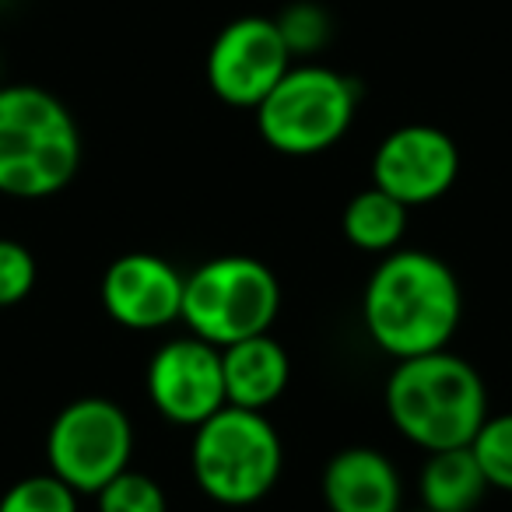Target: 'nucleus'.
Wrapping results in <instances>:
<instances>
[{"label": "nucleus", "instance_id": "aec40b11", "mask_svg": "<svg viewBox=\"0 0 512 512\" xmlns=\"http://www.w3.org/2000/svg\"><path fill=\"white\" fill-rule=\"evenodd\" d=\"M36 288V256L15 239H0V309L18 306Z\"/></svg>", "mask_w": 512, "mask_h": 512}, {"label": "nucleus", "instance_id": "39448f33", "mask_svg": "<svg viewBox=\"0 0 512 512\" xmlns=\"http://www.w3.org/2000/svg\"><path fill=\"white\" fill-rule=\"evenodd\" d=\"M281 285L256 256H214L183 281V316L193 337L228 348L246 337L267 334L278 320Z\"/></svg>", "mask_w": 512, "mask_h": 512}, {"label": "nucleus", "instance_id": "412c9836", "mask_svg": "<svg viewBox=\"0 0 512 512\" xmlns=\"http://www.w3.org/2000/svg\"><path fill=\"white\" fill-rule=\"evenodd\" d=\"M421 512H428V509H421Z\"/></svg>", "mask_w": 512, "mask_h": 512}, {"label": "nucleus", "instance_id": "4468645a", "mask_svg": "<svg viewBox=\"0 0 512 512\" xmlns=\"http://www.w3.org/2000/svg\"><path fill=\"white\" fill-rule=\"evenodd\" d=\"M418 495L428 512H474L488 495V481L470 446L428 453L418 474Z\"/></svg>", "mask_w": 512, "mask_h": 512}, {"label": "nucleus", "instance_id": "6ab92c4d", "mask_svg": "<svg viewBox=\"0 0 512 512\" xmlns=\"http://www.w3.org/2000/svg\"><path fill=\"white\" fill-rule=\"evenodd\" d=\"M278 32L285 39L288 53L292 57H309V53H320L330 39V18L320 4H309V0H299V4H288L278 18Z\"/></svg>", "mask_w": 512, "mask_h": 512}, {"label": "nucleus", "instance_id": "20e7f679", "mask_svg": "<svg viewBox=\"0 0 512 512\" xmlns=\"http://www.w3.org/2000/svg\"><path fill=\"white\" fill-rule=\"evenodd\" d=\"M190 467L193 481L211 502L242 509L278 484L285 449L264 411L225 404L193 432Z\"/></svg>", "mask_w": 512, "mask_h": 512}, {"label": "nucleus", "instance_id": "7ed1b4c3", "mask_svg": "<svg viewBox=\"0 0 512 512\" xmlns=\"http://www.w3.org/2000/svg\"><path fill=\"white\" fill-rule=\"evenodd\" d=\"M81 169V130L71 109L39 85H0V193L43 200Z\"/></svg>", "mask_w": 512, "mask_h": 512}, {"label": "nucleus", "instance_id": "9b49d317", "mask_svg": "<svg viewBox=\"0 0 512 512\" xmlns=\"http://www.w3.org/2000/svg\"><path fill=\"white\" fill-rule=\"evenodd\" d=\"M183 274L155 253H127L102 274V309L127 330H162L183 316Z\"/></svg>", "mask_w": 512, "mask_h": 512}, {"label": "nucleus", "instance_id": "9d476101", "mask_svg": "<svg viewBox=\"0 0 512 512\" xmlns=\"http://www.w3.org/2000/svg\"><path fill=\"white\" fill-rule=\"evenodd\" d=\"M148 397L172 425H204L228 404L221 348L193 334L162 344L148 362Z\"/></svg>", "mask_w": 512, "mask_h": 512}, {"label": "nucleus", "instance_id": "f257e3e1", "mask_svg": "<svg viewBox=\"0 0 512 512\" xmlns=\"http://www.w3.org/2000/svg\"><path fill=\"white\" fill-rule=\"evenodd\" d=\"M362 320L372 344L397 362L446 351L463 320L460 281L442 256L393 249L365 285Z\"/></svg>", "mask_w": 512, "mask_h": 512}, {"label": "nucleus", "instance_id": "0eeeda50", "mask_svg": "<svg viewBox=\"0 0 512 512\" xmlns=\"http://www.w3.org/2000/svg\"><path fill=\"white\" fill-rule=\"evenodd\" d=\"M134 425L109 397H78L53 418L46 432L50 474L71 484L78 495H95L130 467Z\"/></svg>", "mask_w": 512, "mask_h": 512}, {"label": "nucleus", "instance_id": "f8f14e48", "mask_svg": "<svg viewBox=\"0 0 512 512\" xmlns=\"http://www.w3.org/2000/svg\"><path fill=\"white\" fill-rule=\"evenodd\" d=\"M323 502L330 512H400L404 481L383 449L348 446L323 470Z\"/></svg>", "mask_w": 512, "mask_h": 512}, {"label": "nucleus", "instance_id": "423d86ee", "mask_svg": "<svg viewBox=\"0 0 512 512\" xmlns=\"http://www.w3.org/2000/svg\"><path fill=\"white\" fill-rule=\"evenodd\" d=\"M358 109V85L323 64H292L274 92L256 106V130L274 151L309 158L341 144Z\"/></svg>", "mask_w": 512, "mask_h": 512}, {"label": "nucleus", "instance_id": "f3484780", "mask_svg": "<svg viewBox=\"0 0 512 512\" xmlns=\"http://www.w3.org/2000/svg\"><path fill=\"white\" fill-rule=\"evenodd\" d=\"M0 512H78V491L57 474H32L0 495Z\"/></svg>", "mask_w": 512, "mask_h": 512}, {"label": "nucleus", "instance_id": "2eb2a0df", "mask_svg": "<svg viewBox=\"0 0 512 512\" xmlns=\"http://www.w3.org/2000/svg\"><path fill=\"white\" fill-rule=\"evenodd\" d=\"M344 239L362 253H393L407 232V207L383 193L379 186L355 193L341 214Z\"/></svg>", "mask_w": 512, "mask_h": 512}, {"label": "nucleus", "instance_id": "f03ea898", "mask_svg": "<svg viewBox=\"0 0 512 512\" xmlns=\"http://www.w3.org/2000/svg\"><path fill=\"white\" fill-rule=\"evenodd\" d=\"M386 414L425 453L470 446L488 418V386L467 358L449 348L404 358L386 379Z\"/></svg>", "mask_w": 512, "mask_h": 512}, {"label": "nucleus", "instance_id": "dca6fc26", "mask_svg": "<svg viewBox=\"0 0 512 512\" xmlns=\"http://www.w3.org/2000/svg\"><path fill=\"white\" fill-rule=\"evenodd\" d=\"M470 453L481 463L488 488L512 495V414H488L470 442Z\"/></svg>", "mask_w": 512, "mask_h": 512}, {"label": "nucleus", "instance_id": "1a4fd4ad", "mask_svg": "<svg viewBox=\"0 0 512 512\" xmlns=\"http://www.w3.org/2000/svg\"><path fill=\"white\" fill-rule=\"evenodd\" d=\"M460 176V148L439 127L407 123L379 141L372 155V186L411 207L435 204Z\"/></svg>", "mask_w": 512, "mask_h": 512}, {"label": "nucleus", "instance_id": "6e6552de", "mask_svg": "<svg viewBox=\"0 0 512 512\" xmlns=\"http://www.w3.org/2000/svg\"><path fill=\"white\" fill-rule=\"evenodd\" d=\"M292 60L274 18H235L207 50V85L228 106L256 109L292 71Z\"/></svg>", "mask_w": 512, "mask_h": 512}, {"label": "nucleus", "instance_id": "ddd939ff", "mask_svg": "<svg viewBox=\"0 0 512 512\" xmlns=\"http://www.w3.org/2000/svg\"><path fill=\"white\" fill-rule=\"evenodd\" d=\"M221 372H225V400L246 411H267L292 379V358L285 344L271 334H256L221 348Z\"/></svg>", "mask_w": 512, "mask_h": 512}, {"label": "nucleus", "instance_id": "a211bd4d", "mask_svg": "<svg viewBox=\"0 0 512 512\" xmlns=\"http://www.w3.org/2000/svg\"><path fill=\"white\" fill-rule=\"evenodd\" d=\"M99 512H169L162 484L141 470H123L102 491H95Z\"/></svg>", "mask_w": 512, "mask_h": 512}]
</instances>
